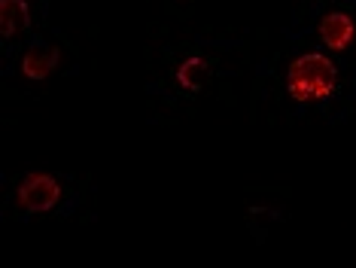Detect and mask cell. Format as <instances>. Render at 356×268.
Segmentation results:
<instances>
[{"mask_svg": "<svg viewBox=\"0 0 356 268\" xmlns=\"http://www.w3.org/2000/svg\"><path fill=\"white\" fill-rule=\"evenodd\" d=\"M338 86V68L329 55L323 52H305L289 64L286 70V92L293 101H326Z\"/></svg>", "mask_w": 356, "mask_h": 268, "instance_id": "1", "label": "cell"}, {"mask_svg": "<svg viewBox=\"0 0 356 268\" xmlns=\"http://www.w3.org/2000/svg\"><path fill=\"white\" fill-rule=\"evenodd\" d=\"M61 201V183L58 177L46 174V171H31L19 183V205L28 214H49Z\"/></svg>", "mask_w": 356, "mask_h": 268, "instance_id": "2", "label": "cell"}, {"mask_svg": "<svg viewBox=\"0 0 356 268\" xmlns=\"http://www.w3.org/2000/svg\"><path fill=\"white\" fill-rule=\"evenodd\" d=\"M61 61V49L55 43H31L25 49V55H22V73H25L28 79H34V83H43L46 77H52V70L58 68Z\"/></svg>", "mask_w": 356, "mask_h": 268, "instance_id": "3", "label": "cell"}, {"mask_svg": "<svg viewBox=\"0 0 356 268\" xmlns=\"http://www.w3.org/2000/svg\"><path fill=\"white\" fill-rule=\"evenodd\" d=\"M317 34L323 40V46L332 49V52H344L347 46L353 43L356 37V22L347 13H326L317 24Z\"/></svg>", "mask_w": 356, "mask_h": 268, "instance_id": "4", "label": "cell"}, {"mask_svg": "<svg viewBox=\"0 0 356 268\" xmlns=\"http://www.w3.org/2000/svg\"><path fill=\"white\" fill-rule=\"evenodd\" d=\"M31 28V6L28 0H0V37L10 40L28 34Z\"/></svg>", "mask_w": 356, "mask_h": 268, "instance_id": "5", "label": "cell"}, {"mask_svg": "<svg viewBox=\"0 0 356 268\" xmlns=\"http://www.w3.org/2000/svg\"><path fill=\"white\" fill-rule=\"evenodd\" d=\"M207 77H210L207 58H201V55H189V58L177 68L174 83L180 86V92H186V95H198L201 88L207 86Z\"/></svg>", "mask_w": 356, "mask_h": 268, "instance_id": "6", "label": "cell"}]
</instances>
